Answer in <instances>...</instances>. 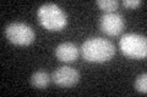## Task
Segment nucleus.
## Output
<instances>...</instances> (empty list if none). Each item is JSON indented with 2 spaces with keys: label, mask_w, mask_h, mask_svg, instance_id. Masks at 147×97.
Returning <instances> with one entry per match:
<instances>
[{
  "label": "nucleus",
  "mask_w": 147,
  "mask_h": 97,
  "mask_svg": "<svg viewBox=\"0 0 147 97\" xmlns=\"http://www.w3.org/2000/svg\"><path fill=\"white\" fill-rule=\"evenodd\" d=\"M121 52L131 58H145L147 56V40L146 36L127 33L121 36L119 41Z\"/></svg>",
  "instance_id": "7ed1b4c3"
},
{
  "label": "nucleus",
  "mask_w": 147,
  "mask_h": 97,
  "mask_svg": "<svg viewBox=\"0 0 147 97\" xmlns=\"http://www.w3.org/2000/svg\"><path fill=\"white\" fill-rule=\"evenodd\" d=\"M39 23L48 30H60L66 26V15L57 4L47 3L38 9L37 12Z\"/></svg>",
  "instance_id": "f03ea898"
},
{
  "label": "nucleus",
  "mask_w": 147,
  "mask_h": 97,
  "mask_svg": "<svg viewBox=\"0 0 147 97\" xmlns=\"http://www.w3.org/2000/svg\"><path fill=\"white\" fill-rule=\"evenodd\" d=\"M55 56L61 62H72L79 56V49L74 43H61L55 49Z\"/></svg>",
  "instance_id": "0eeeda50"
},
{
  "label": "nucleus",
  "mask_w": 147,
  "mask_h": 97,
  "mask_svg": "<svg viewBox=\"0 0 147 97\" xmlns=\"http://www.w3.org/2000/svg\"><path fill=\"white\" fill-rule=\"evenodd\" d=\"M49 81H50V77L44 71H37L31 77V84L33 87H37V89H45L49 85Z\"/></svg>",
  "instance_id": "6e6552de"
},
{
  "label": "nucleus",
  "mask_w": 147,
  "mask_h": 97,
  "mask_svg": "<svg viewBox=\"0 0 147 97\" xmlns=\"http://www.w3.org/2000/svg\"><path fill=\"white\" fill-rule=\"evenodd\" d=\"M81 53L88 62L109 61L115 53V46L103 38H90L81 46Z\"/></svg>",
  "instance_id": "f257e3e1"
},
{
  "label": "nucleus",
  "mask_w": 147,
  "mask_h": 97,
  "mask_svg": "<svg viewBox=\"0 0 147 97\" xmlns=\"http://www.w3.org/2000/svg\"><path fill=\"white\" fill-rule=\"evenodd\" d=\"M135 87L139 92H142V94H146L147 92V74L144 73L136 78L135 80Z\"/></svg>",
  "instance_id": "9d476101"
},
{
  "label": "nucleus",
  "mask_w": 147,
  "mask_h": 97,
  "mask_svg": "<svg viewBox=\"0 0 147 97\" xmlns=\"http://www.w3.org/2000/svg\"><path fill=\"white\" fill-rule=\"evenodd\" d=\"M142 4L141 0H124L123 1V5L124 6H126V7H137V6H140Z\"/></svg>",
  "instance_id": "9b49d317"
},
{
  "label": "nucleus",
  "mask_w": 147,
  "mask_h": 97,
  "mask_svg": "<svg viewBox=\"0 0 147 97\" xmlns=\"http://www.w3.org/2000/svg\"><path fill=\"white\" fill-rule=\"evenodd\" d=\"M5 36L15 45H30L36 38L34 30L24 22H12L6 26Z\"/></svg>",
  "instance_id": "20e7f679"
},
{
  "label": "nucleus",
  "mask_w": 147,
  "mask_h": 97,
  "mask_svg": "<svg viewBox=\"0 0 147 97\" xmlns=\"http://www.w3.org/2000/svg\"><path fill=\"white\" fill-rule=\"evenodd\" d=\"M52 79L55 85L60 87H71L80 79V73L71 67L64 66L59 67L54 71Z\"/></svg>",
  "instance_id": "423d86ee"
},
{
  "label": "nucleus",
  "mask_w": 147,
  "mask_h": 97,
  "mask_svg": "<svg viewBox=\"0 0 147 97\" xmlns=\"http://www.w3.org/2000/svg\"><path fill=\"white\" fill-rule=\"evenodd\" d=\"M97 5L107 12H114L118 9L119 3L117 0H97Z\"/></svg>",
  "instance_id": "1a4fd4ad"
},
{
  "label": "nucleus",
  "mask_w": 147,
  "mask_h": 97,
  "mask_svg": "<svg viewBox=\"0 0 147 97\" xmlns=\"http://www.w3.org/2000/svg\"><path fill=\"white\" fill-rule=\"evenodd\" d=\"M100 30L108 35H118L124 29V18L117 12H107L99 20Z\"/></svg>",
  "instance_id": "39448f33"
}]
</instances>
